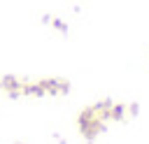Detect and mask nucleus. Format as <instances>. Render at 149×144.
<instances>
[{
	"instance_id": "nucleus-1",
	"label": "nucleus",
	"mask_w": 149,
	"mask_h": 144,
	"mask_svg": "<svg viewBox=\"0 0 149 144\" xmlns=\"http://www.w3.org/2000/svg\"><path fill=\"white\" fill-rule=\"evenodd\" d=\"M0 91L9 98H56L70 91L68 79L61 77H37V79H26V77H2L0 79Z\"/></svg>"
},
{
	"instance_id": "nucleus-2",
	"label": "nucleus",
	"mask_w": 149,
	"mask_h": 144,
	"mask_svg": "<svg viewBox=\"0 0 149 144\" xmlns=\"http://www.w3.org/2000/svg\"><path fill=\"white\" fill-rule=\"evenodd\" d=\"M123 114V105H116V102H98V105H91L86 107L81 114H79V128L86 137H95L107 121H114Z\"/></svg>"
}]
</instances>
